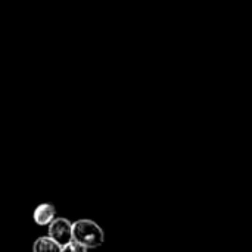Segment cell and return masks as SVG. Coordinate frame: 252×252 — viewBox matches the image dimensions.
I'll use <instances>...</instances> for the list:
<instances>
[{"instance_id": "obj_1", "label": "cell", "mask_w": 252, "mask_h": 252, "mask_svg": "<svg viewBox=\"0 0 252 252\" xmlns=\"http://www.w3.org/2000/svg\"><path fill=\"white\" fill-rule=\"evenodd\" d=\"M72 241L87 250L99 248L105 241V233L93 220H77L72 223Z\"/></svg>"}, {"instance_id": "obj_2", "label": "cell", "mask_w": 252, "mask_h": 252, "mask_svg": "<svg viewBox=\"0 0 252 252\" xmlns=\"http://www.w3.org/2000/svg\"><path fill=\"white\" fill-rule=\"evenodd\" d=\"M49 236L61 247L72 241V223L63 217H56L49 224Z\"/></svg>"}, {"instance_id": "obj_3", "label": "cell", "mask_w": 252, "mask_h": 252, "mask_svg": "<svg viewBox=\"0 0 252 252\" xmlns=\"http://www.w3.org/2000/svg\"><path fill=\"white\" fill-rule=\"evenodd\" d=\"M35 224L38 226H49L56 219V208L53 204H40L32 214Z\"/></svg>"}, {"instance_id": "obj_4", "label": "cell", "mask_w": 252, "mask_h": 252, "mask_svg": "<svg viewBox=\"0 0 252 252\" xmlns=\"http://www.w3.org/2000/svg\"><path fill=\"white\" fill-rule=\"evenodd\" d=\"M62 247L55 242L50 236H41L37 241H34L32 252H61Z\"/></svg>"}, {"instance_id": "obj_5", "label": "cell", "mask_w": 252, "mask_h": 252, "mask_svg": "<svg viewBox=\"0 0 252 252\" xmlns=\"http://www.w3.org/2000/svg\"><path fill=\"white\" fill-rule=\"evenodd\" d=\"M61 252H87V248H84L83 245L71 241L69 244H66V245L62 247V251Z\"/></svg>"}]
</instances>
